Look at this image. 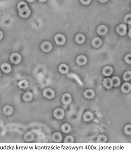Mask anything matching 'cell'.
<instances>
[{"mask_svg":"<svg viewBox=\"0 0 131 152\" xmlns=\"http://www.w3.org/2000/svg\"><path fill=\"white\" fill-rule=\"evenodd\" d=\"M43 96L49 99H51L55 96V93L52 89L50 88L44 89L43 92Z\"/></svg>","mask_w":131,"mask_h":152,"instance_id":"obj_1","label":"cell"},{"mask_svg":"<svg viewBox=\"0 0 131 152\" xmlns=\"http://www.w3.org/2000/svg\"><path fill=\"white\" fill-rule=\"evenodd\" d=\"M53 115L55 118L60 120L64 118L65 116V112L62 109L58 108L54 110Z\"/></svg>","mask_w":131,"mask_h":152,"instance_id":"obj_2","label":"cell"},{"mask_svg":"<svg viewBox=\"0 0 131 152\" xmlns=\"http://www.w3.org/2000/svg\"><path fill=\"white\" fill-rule=\"evenodd\" d=\"M54 40L56 44L58 45H62L65 44L66 42V38L63 35L58 34L54 37Z\"/></svg>","mask_w":131,"mask_h":152,"instance_id":"obj_3","label":"cell"},{"mask_svg":"<svg viewBox=\"0 0 131 152\" xmlns=\"http://www.w3.org/2000/svg\"><path fill=\"white\" fill-rule=\"evenodd\" d=\"M10 59L11 62L13 63L17 64L20 63L21 60V56L18 54L16 53H14L11 55L10 57Z\"/></svg>","mask_w":131,"mask_h":152,"instance_id":"obj_4","label":"cell"},{"mask_svg":"<svg viewBox=\"0 0 131 152\" xmlns=\"http://www.w3.org/2000/svg\"><path fill=\"white\" fill-rule=\"evenodd\" d=\"M72 100V97L69 93H66L62 96V102L65 105L70 104L71 103Z\"/></svg>","mask_w":131,"mask_h":152,"instance_id":"obj_5","label":"cell"},{"mask_svg":"<svg viewBox=\"0 0 131 152\" xmlns=\"http://www.w3.org/2000/svg\"><path fill=\"white\" fill-rule=\"evenodd\" d=\"M41 49L44 52H48L50 51L52 48V44L49 42H45L41 45Z\"/></svg>","mask_w":131,"mask_h":152,"instance_id":"obj_6","label":"cell"},{"mask_svg":"<svg viewBox=\"0 0 131 152\" xmlns=\"http://www.w3.org/2000/svg\"><path fill=\"white\" fill-rule=\"evenodd\" d=\"M17 8L19 13H23L29 9L26 3L24 2H19Z\"/></svg>","mask_w":131,"mask_h":152,"instance_id":"obj_7","label":"cell"},{"mask_svg":"<svg viewBox=\"0 0 131 152\" xmlns=\"http://www.w3.org/2000/svg\"><path fill=\"white\" fill-rule=\"evenodd\" d=\"M116 31L119 34L123 36L127 33V27L124 24H120L117 27Z\"/></svg>","mask_w":131,"mask_h":152,"instance_id":"obj_8","label":"cell"},{"mask_svg":"<svg viewBox=\"0 0 131 152\" xmlns=\"http://www.w3.org/2000/svg\"><path fill=\"white\" fill-rule=\"evenodd\" d=\"M83 94L86 98L91 99L95 96V93L93 90L89 89L85 90V91L84 92Z\"/></svg>","mask_w":131,"mask_h":152,"instance_id":"obj_9","label":"cell"},{"mask_svg":"<svg viewBox=\"0 0 131 152\" xmlns=\"http://www.w3.org/2000/svg\"><path fill=\"white\" fill-rule=\"evenodd\" d=\"M103 85L105 88L108 89H111L113 86V82L111 78H108L104 79L103 82Z\"/></svg>","mask_w":131,"mask_h":152,"instance_id":"obj_10","label":"cell"},{"mask_svg":"<svg viewBox=\"0 0 131 152\" xmlns=\"http://www.w3.org/2000/svg\"><path fill=\"white\" fill-rule=\"evenodd\" d=\"M93 118V115L92 113L89 111L85 112L83 115L84 120L86 122L92 121Z\"/></svg>","mask_w":131,"mask_h":152,"instance_id":"obj_11","label":"cell"},{"mask_svg":"<svg viewBox=\"0 0 131 152\" xmlns=\"http://www.w3.org/2000/svg\"><path fill=\"white\" fill-rule=\"evenodd\" d=\"M108 32V28L104 25H100L97 29V32L101 36L105 35Z\"/></svg>","mask_w":131,"mask_h":152,"instance_id":"obj_12","label":"cell"},{"mask_svg":"<svg viewBox=\"0 0 131 152\" xmlns=\"http://www.w3.org/2000/svg\"><path fill=\"white\" fill-rule=\"evenodd\" d=\"M14 109L13 107L9 105H6L3 108V113L5 115H10L13 114Z\"/></svg>","mask_w":131,"mask_h":152,"instance_id":"obj_13","label":"cell"},{"mask_svg":"<svg viewBox=\"0 0 131 152\" xmlns=\"http://www.w3.org/2000/svg\"><path fill=\"white\" fill-rule=\"evenodd\" d=\"M87 62V58L84 55H79L76 59V62L79 65H84Z\"/></svg>","mask_w":131,"mask_h":152,"instance_id":"obj_14","label":"cell"},{"mask_svg":"<svg viewBox=\"0 0 131 152\" xmlns=\"http://www.w3.org/2000/svg\"><path fill=\"white\" fill-rule=\"evenodd\" d=\"M121 90L124 93H129L131 90V85L128 83H125L122 86Z\"/></svg>","mask_w":131,"mask_h":152,"instance_id":"obj_15","label":"cell"},{"mask_svg":"<svg viewBox=\"0 0 131 152\" xmlns=\"http://www.w3.org/2000/svg\"><path fill=\"white\" fill-rule=\"evenodd\" d=\"M52 139L53 141L57 143L61 142L62 139L61 134L59 132H55L53 135Z\"/></svg>","mask_w":131,"mask_h":152,"instance_id":"obj_16","label":"cell"},{"mask_svg":"<svg viewBox=\"0 0 131 152\" xmlns=\"http://www.w3.org/2000/svg\"><path fill=\"white\" fill-rule=\"evenodd\" d=\"M69 68L68 66L66 65L65 64H61L59 66V71L62 74H65L68 73L69 72Z\"/></svg>","mask_w":131,"mask_h":152,"instance_id":"obj_17","label":"cell"},{"mask_svg":"<svg viewBox=\"0 0 131 152\" xmlns=\"http://www.w3.org/2000/svg\"><path fill=\"white\" fill-rule=\"evenodd\" d=\"M113 70L112 68L110 66H106L102 70V73L104 75L109 76L113 73Z\"/></svg>","mask_w":131,"mask_h":152,"instance_id":"obj_18","label":"cell"},{"mask_svg":"<svg viewBox=\"0 0 131 152\" xmlns=\"http://www.w3.org/2000/svg\"><path fill=\"white\" fill-rule=\"evenodd\" d=\"M102 44V41L99 37L94 38L92 41V45L95 48H98Z\"/></svg>","mask_w":131,"mask_h":152,"instance_id":"obj_19","label":"cell"},{"mask_svg":"<svg viewBox=\"0 0 131 152\" xmlns=\"http://www.w3.org/2000/svg\"><path fill=\"white\" fill-rule=\"evenodd\" d=\"M18 86L20 89H26L29 86V82L26 79H23L19 81Z\"/></svg>","mask_w":131,"mask_h":152,"instance_id":"obj_20","label":"cell"},{"mask_svg":"<svg viewBox=\"0 0 131 152\" xmlns=\"http://www.w3.org/2000/svg\"><path fill=\"white\" fill-rule=\"evenodd\" d=\"M1 68L4 72L9 73L11 71V67L10 64L7 63H4L2 65Z\"/></svg>","mask_w":131,"mask_h":152,"instance_id":"obj_21","label":"cell"},{"mask_svg":"<svg viewBox=\"0 0 131 152\" xmlns=\"http://www.w3.org/2000/svg\"><path fill=\"white\" fill-rule=\"evenodd\" d=\"M61 129L62 131L64 133H68L71 130V126L68 123H65L62 126Z\"/></svg>","mask_w":131,"mask_h":152,"instance_id":"obj_22","label":"cell"},{"mask_svg":"<svg viewBox=\"0 0 131 152\" xmlns=\"http://www.w3.org/2000/svg\"><path fill=\"white\" fill-rule=\"evenodd\" d=\"M75 40L78 44H83L85 42V37L83 34L79 33L76 35L75 37Z\"/></svg>","mask_w":131,"mask_h":152,"instance_id":"obj_23","label":"cell"},{"mask_svg":"<svg viewBox=\"0 0 131 152\" xmlns=\"http://www.w3.org/2000/svg\"><path fill=\"white\" fill-rule=\"evenodd\" d=\"M33 97V95L32 93L30 92H28L23 94L22 98L24 101L28 102L30 101L32 99Z\"/></svg>","mask_w":131,"mask_h":152,"instance_id":"obj_24","label":"cell"},{"mask_svg":"<svg viewBox=\"0 0 131 152\" xmlns=\"http://www.w3.org/2000/svg\"><path fill=\"white\" fill-rule=\"evenodd\" d=\"M24 138L26 141H28V142H30L34 139V135L32 132H27L24 135Z\"/></svg>","mask_w":131,"mask_h":152,"instance_id":"obj_25","label":"cell"},{"mask_svg":"<svg viewBox=\"0 0 131 152\" xmlns=\"http://www.w3.org/2000/svg\"><path fill=\"white\" fill-rule=\"evenodd\" d=\"M113 82V86L117 87L120 84L121 81L120 78L118 77H114L111 78Z\"/></svg>","mask_w":131,"mask_h":152,"instance_id":"obj_26","label":"cell"},{"mask_svg":"<svg viewBox=\"0 0 131 152\" xmlns=\"http://www.w3.org/2000/svg\"><path fill=\"white\" fill-rule=\"evenodd\" d=\"M107 137L103 135H100L98 136L97 139V142L99 143H104L107 141Z\"/></svg>","mask_w":131,"mask_h":152,"instance_id":"obj_27","label":"cell"},{"mask_svg":"<svg viewBox=\"0 0 131 152\" xmlns=\"http://www.w3.org/2000/svg\"><path fill=\"white\" fill-rule=\"evenodd\" d=\"M31 11L30 9H28L26 11L22 13H19L20 17L23 18H26L29 17V15L30 14Z\"/></svg>","mask_w":131,"mask_h":152,"instance_id":"obj_28","label":"cell"},{"mask_svg":"<svg viewBox=\"0 0 131 152\" xmlns=\"http://www.w3.org/2000/svg\"><path fill=\"white\" fill-rule=\"evenodd\" d=\"M123 78L124 80L129 81L131 79V71H128L124 73Z\"/></svg>","mask_w":131,"mask_h":152,"instance_id":"obj_29","label":"cell"},{"mask_svg":"<svg viewBox=\"0 0 131 152\" xmlns=\"http://www.w3.org/2000/svg\"><path fill=\"white\" fill-rule=\"evenodd\" d=\"M124 132L127 135H131V125H127L124 127Z\"/></svg>","mask_w":131,"mask_h":152,"instance_id":"obj_30","label":"cell"},{"mask_svg":"<svg viewBox=\"0 0 131 152\" xmlns=\"http://www.w3.org/2000/svg\"><path fill=\"white\" fill-rule=\"evenodd\" d=\"M64 141L65 143H73L74 141V138L72 136H67L65 138Z\"/></svg>","mask_w":131,"mask_h":152,"instance_id":"obj_31","label":"cell"},{"mask_svg":"<svg viewBox=\"0 0 131 152\" xmlns=\"http://www.w3.org/2000/svg\"><path fill=\"white\" fill-rule=\"evenodd\" d=\"M124 21L126 23L131 24V14H127L124 18Z\"/></svg>","mask_w":131,"mask_h":152,"instance_id":"obj_32","label":"cell"},{"mask_svg":"<svg viewBox=\"0 0 131 152\" xmlns=\"http://www.w3.org/2000/svg\"><path fill=\"white\" fill-rule=\"evenodd\" d=\"M124 60H125V62L127 63L128 64H131V54H129L127 55L125 57H124Z\"/></svg>","mask_w":131,"mask_h":152,"instance_id":"obj_33","label":"cell"},{"mask_svg":"<svg viewBox=\"0 0 131 152\" xmlns=\"http://www.w3.org/2000/svg\"><path fill=\"white\" fill-rule=\"evenodd\" d=\"M80 1L84 4L87 5L91 2V0H80Z\"/></svg>","mask_w":131,"mask_h":152,"instance_id":"obj_34","label":"cell"},{"mask_svg":"<svg viewBox=\"0 0 131 152\" xmlns=\"http://www.w3.org/2000/svg\"><path fill=\"white\" fill-rule=\"evenodd\" d=\"M3 37V34L2 32L0 31V40H1Z\"/></svg>","mask_w":131,"mask_h":152,"instance_id":"obj_35","label":"cell"},{"mask_svg":"<svg viewBox=\"0 0 131 152\" xmlns=\"http://www.w3.org/2000/svg\"><path fill=\"white\" fill-rule=\"evenodd\" d=\"M108 1L109 0H98V1H99L100 2H102V3H104V2H106Z\"/></svg>","mask_w":131,"mask_h":152,"instance_id":"obj_36","label":"cell"},{"mask_svg":"<svg viewBox=\"0 0 131 152\" xmlns=\"http://www.w3.org/2000/svg\"><path fill=\"white\" fill-rule=\"evenodd\" d=\"M128 36L131 38V28L129 30V32H128Z\"/></svg>","mask_w":131,"mask_h":152,"instance_id":"obj_37","label":"cell"},{"mask_svg":"<svg viewBox=\"0 0 131 152\" xmlns=\"http://www.w3.org/2000/svg\"><path fill=\"white\" fill-rule=\"evenodd\" d=\"M35 0H27V1L28 2H33Z\"/></svg>","mask_w":131,"mask_h":152,"instance_id":"obj_38","label":"cell"},{"mask_svg":"<svg viewBox=\"0 0 131 152\" xmlns=\"http://www.w3.org/2000/svg\"><path fill=\"white\" fill-rule=\"evenodd\" d=\"M47 0H39L40 2H44L46 1Z\"/></svg>","mask_w":131,"mask_h":152,"instance_id":"obj_39","label":"cell"},{"mask_svg":"<svg viewBox=\"0 0 131 152\" xmlns=\"http://www.w3.org/2000/svg\"><path fill=\"white\" fill-rule=\"evenodd\" d=\"M1 71H0V76H1Z\"/></svg>","mask_w":131,"mask_h":152,"instance_id":"obj_40","label":"cell"}]
</instances>
